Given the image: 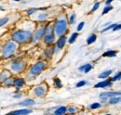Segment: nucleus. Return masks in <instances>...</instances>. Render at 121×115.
<instances>
[{
	"label": "nucleus",
	"instance_id": "nucleus-8",
	"mask_svg": "<svg viewBox=\"0 0 121 115\" xmlns=\"http://www.w3.org/2000/svg\"><path fill=\"white\" fill-rule=\"evenodd\" d=\"M121 96V92L119 91H111V92H104L100 95V99H101V101L102 102H106L109 99L111 98H114V97H119Z\"/></svg>",
	"mask_w": 121,
	"mask_h": 115
},
{
	"label": "nucleus",
	"instance_id": "nucleus-42",
	"mask_svg": "<svg viewBox=\"0 0 121 115\" xmlns=\"http://www.w3.org/2000/svg\"><path fill=\"white\" fill-rule=\"evenodd\" d=\"M105 115H110V114H105Z\"/></svg>",
	"mask_w": 121,
	"mask_h": 115
},
{
	"label": "nucleus",
	"instance_id": "nucleus-22",
	"mask_svg": "<svg viewBox=\"0 0 121 115\" xmlns=\"http://www.w3.org/2000/svg\"><path fill=\"white\" fill-rule=\"evenodd\" d=\"M9 21V17H4V18H1L0 19V28L5 26L6 24H8Z\"/></svg>",
	"mask_w": 121,
	"mask_h": 115
},
{
	"label": "nucleus",
	"instance_id": "nucleus-26",
	"mask_svg": "<svg viewBox=\"0 0 121 115\" xmlns=\"http://www.w3.org/2000/svg\"><path fill=\"white\" fill-rule=\"evenodd\" d=\"M37 10H38V8H28L26 10V14L28 15V16H31V15L35 14Z\"/></svg>",
	"mask_w": 121,
	"mask_h": 115
},
{
	"label": "nucleus",
	"instance_id": "nucleus-41",
	"mask_svg": "<svg viewBox=\"0 0 121 115\" xmlns=\"http://www.w3.org/2000/svg\"><path fill=\"white\" fill-rule=\"evenodd\" d=\"M0 10H2V11H4V10H5V8H3L2 6H0Z\"/></svg>",
	"mask_w": 121,
	"mask_h": 115
},
{
	"label": "nucleus",
	"instance_id": "nucleus-14",
	"mask_svg": "<svg viewBox=\"0 0 121 115\" xmlns=\"http://www.w3.org/2000/svg\"><path fill=\"white\" fill-rule=\"evenodd\" d=\"M25 85V80L23 78L18 77V78H14V84L13 86H15L16 88H21Z\"/></svg>",
	"mask_w": 121,
	"mask_h": 115
},
{
	"label": "nucleus",
	"instance_id": "nucleus-9",
	"mask_svg": "<svg viewBox=\"0 0 121 115\" xmlns=\"http://www.w3.org/2000/svg\"><path fill=\"white\" fill-rule=\"evenodd\" d=\"M32 112H33V111L29 110V109H21V110L11 111L5 115H29Z\"/></svg>",
	"mask_w": 121,
	"mask_h": 115
},
{
	"label": "nucleus",
	"instance_id": "nucleus-33",
	"mask_svg": "<svg viewBox=\"0 0 121 115\" xmlns=\"http://www.w3.org/2000/svg\"><path fill=\"white\" fill-rule=\"evenodd\" d=\"M67 112L70 114H74L76 112V109L75 107H69V108H67Z\"/></svg>",
	"mask_w": 121,
	"mask_h": 115
},
{
	"label": "nucleus",
	"instance_id": "nucleus-13",
	"mask_svg": "<svg viewBox=\"0 0 121 115\" xmlns=\"http://www.w3.org/2000/svg\"><path fill=\"white\" fill-rule=\"evenodd\" d=\"M35 104V101L34 100V99H24L23 101H22V102L19 103L20 106L24 107L25 109H26L27 107H32V106H34Z\"/></svg>",
	"mask_w": 121,
	"mask_h": 115
},
{
	"label": "nucleus",
	"instance_id": "nucleus-10",
	"mask_svg": "<svg viewBox=\"0 0 121 115\" xmlns=\"http://www.w3.org/2000/svg\"><path fill=\"white\" fill-rule=\"evenodd\" d=\"M55 33H54V32H51V33H47L45 34V36H44V43L46 45H52V44L54 43V41H55Z\"/></svg>",
	"mask_w": 121,
	"mask_h": 115
},
{
	"label": "nucleus",
	"instance_id": "nucleus-30",
	"mask_svg": "<svg viewBox=\"0 0 121 115\" xmlns=\"http://www.w3.org/2000/svg\"><path fill=\"white\" fill-rule=\"evenodd\" d=\"M120 79H121V72H119L118 73H117L112 79H110V80H111V82H116V81H118Z\"/></svg>",
	"mask_w": 121,
	"mask_h": 115
},
{
	"label": "nucleus",
	"instance_id": "nucleus-36",
	"mask_svg": "<svg viewBox=\"0 0 121 115\" xmlns=\"http://www.w3.org/2000/svg\"><path fill=\"white\" fill-rule=\"evenodd\" d=\"M88 83L86 82V81H80V82H78L77 84H76V87L77 88H79V87H82V86H86Z\"/></svg>",
	"mask_w": 121,
	"mask_h": 115
},
{
	"label": "nucleus",
	"instance_id": "nucleus-27",
	"mask_svg": "<svg viewBox=\"0 0 121 115\" xmlns=\"http://www.w3.org/2000/svg\"><path fill=\"white\" fill-rule=\"evenodd\" d=\"M76 15L75 13H73V14L70 16V18H69L68 23L69 24H75L76 23Z\"/></svg>",
	"mask_w": 121,
	"mask_h": 115
},
{
	"label": "nucleus",
	"instance_id": "nucleus-4",
	"mask_svg": "<svg viewBox=\"0 0 121 115\" xmlns=\"http://www.w3.org/2000/svg\"><path fill=\"white\" fill-rule=\"evenodd\" d=\"M46 67H47V62L44 60H40V61L35 63L34 65H32V67L29 70V74L33 77L37 76L38 74H40L45 70Z\"/></svg>",
	"mask_w": 121,
	"mask_h": 115
},
{
	"label": "nucleus",
	"instance_id": "nucleus-35",
	"mask_svg": "<svg viewBox=\"0 0 121 115\" xmlns=\"http://www.w3.org/2000/svg\"><path fill=\"white\" fill-rule=\"evenodd\" d=\"M116 25H117V24H111V25L107 26L106 28H104V30H102L101 33H104V32H107V31H109V30H111V29H114V27H115Z\"/></svg>",
	"mask_w": 121,
	"mask_h": 115
},
{
	"label": "nucleus",
	"instance_id": "nucleus-5",
	"mask_svg": "<svg viewBox=\"0 0 121 115\" xmlns=\"http://www.w3.org/2000/svg\"><path fill=\"white\" fill-rule=\"evenodd\" d=\"M26 68V62L22 59H17L10 63L9 65V70L11 72L16 73H21Z\"/></svg>",
	"mask_w": 121,
	"mask_h": 115
},
{
	"label": "nucleus",
	"instance_id": "nucleus-29",
	"mask_svg": "<svg viewBox=\"0 0 121 115\" xmlns=\"http://www.w3.org/2000/svg\"><path fill=\"white\" fill-rule=\"evenodd\" d=\"M101 107H102L101 103H98V102L92 103L91 106H90V108H91V110H96V109H99V108H101Z\"/></svg>",
	"mask_w": 121,
	"mask_h": 115
},
{
	"label": "nucleus",
	"instance_id": "nucleus-11",
	"mask_svg": "<svg viewBox=\"0 0 121 115\" xmlns=\"http://www.w3.org/2000/svg\"><path fill=\"white\" fill-rule=\"evenodd\" d=\"M66 42H67V37H66L65 35H63V36H61V37H59L58 41L56 42V47H55V49H56V48L59 49V50L62 49V48L65 46Z\"/></svg>",
	"mask_w": 121,
	"mask_h": 115
},
{
	"label": "nucleus",
	"instance_id": "nucleus-7",
	"mask_svg": "<svg viewBox=\"0 0 121 115\" xmlns=\"http://www.w3.org/2000/svg\"><path fill=\"white\" fill-rule=\"evenodd\" d=\"M48 92V86L45 84H42L40 86H37L34 89V94L38 98H43L47 95Z\"/></svg>",
	"mask_w": 121,
	"mask_h": 115
},
{
	"label": "nucleus",
	"instance_id": "nucleus-23",
	"mask_svg": "<svg viewBox=\"0 0 121 115\" xmlns=\"http://www.w3.org/2000/svg\"><path fill=\"white\" fill-rule=\"evenodd\" d=\"M112 73V70H109V71H105V72H102L98 77L100 78V79H106L110 74Z\"/></svg>",
	"mask_w": 121,
	"mask_h": 115
},
{
	"label": "nucleus",
	"instance_id": "nucleus-21",
	"mask_svg": "<svg viewBox=\"0 0 121 115\" xmlns=\"http://www.w3.org/2000/svg\"><path fill=\"white\" fill-rule=\"evenodd\" d=\"M121 102V96L119 97H114V98H111V99H109V103L110 104H117V103H119Z\"/></svg>",
	"mask_w": 121,
	"mask_h": 115
},
{
	"label": "nucleus",
	"instance_id": "nucleus-39",
	"mask_svg": "<svg viewBox=\"0 0 121 115\" xmlns=\"http://www.w3.org/2000/svg\"><path fill=\"white\" fill-rule=\"evenodd\" d=\"M121 29V24H117L115 27H114V29H113V31H118V30H120Z\"/></svg>",
	"mask_w": 121,
	"mask_h": 115
},
{
	"label": "nucleus",
	"instance_id": "nucleus-40",
	"mask_svg": "<svg viewBox=\"0 0 121 115\" xmlns=\"http://www.w3.org/2000/svg\"><path fill=\"white\" fill-rule=\"evenodd\" d=\"M111 3H112V0H108V1H106V2H105V4L107 5V6H109Z\"/></svg>",
	"mask_w": 121,
	"mask_h": 115
},
{
	"label": "nucleus",
	"instance_id": "nucleus-18",
	"mask_svg": "<svg viewBox=\"0 0 121 115\" xmlns=\"http://www.w3.org/2000/svg\"><path fill=\"white\" fill-rule=\"evenodd\" d=\"M13 84H14V78L10 76L2 84V86L5 87H11V86H13Z\"/></svg>",
	"mask_w": 121,
	"mask_h": 115
},
{
	"label": "nucleus",
	"instance_id": "nucleus-2",
	"mask_svg": "<svg viewBox=\"0 0 121 115\" xmlns=\"http://www.w3.org/2000/svg\"><path fill=\"white\" fill-rule=\"evenodd\" d=\"M17 49H18V45L10 40V41L4 43L0 49V53L4 58L8 59V58H11L14 57V54L17 51Z\"/></svg>",
	"mask_w": 121,
	"mask_h": 115
},
{
	"label": "nucleus",
	"instance_id": "nucleus-31",
	"mask_svg": "<svg viewBox=\"0 0 121 115\" xmlns=\"http://www.w3.org/2000/svg\"><path fill=\"white\" fill-rule=\"evenodd\" d=\"M112 9H113V7H112V6H106V7H104V10H103L102 14L103 15L106 14V13H108L109 11H111Z\"/></svg>",
	"mask_w": 121,
	"mask_h": 115
},
{
	"label": "nucleus",
	"instance_id": "nucleus-28",
	"mask_svg": "<svg viewBox=\"0 0 121 115\" xmlns=\"http://www.w3.org/2000/svg\"><path fill=\"white\" fill-rule=\"evenodd\" d=\"M47 18H48V14L47 13H40V14H38V21H44L47 20Z\"/></svg>",
	"mask_w": 121,
	"mask_h": 115
},
{
	"label": "nucleus",
	"instance_id": "nucleus-37",
	"mask_svg": "<svg viewBox=\"0 0 121 115\" xmlns=\"http://www.w3.org/2000/svg\"><path fill=\"white\" fill-rule=\"evenodd\" d=\"M84 25H85V22H84V21H81V22H80V23L77 25V28H76V30H77L78 32H80V31L83 29Z\"/></svg>",
	"mask_w": 121,
	"mask_h": 115
},
{
	"label": "nucleus",
	"instance_id": "nucleus-15",
	"mask_svg": "<svg viewBox=\"0 0 121 115\" xmlns=\"http://www.w3.org/2000/svg\"><path fill=\"white\" fill-rule=\"evenodd\" d=\"M9 77H10V72L9 71H3L2 72H0V84H3Z\"/></svg>",
	"mask_w": 121,
	"mask_h": 115
},
{
	"label": "nucleus",
	"instance_id": "nucleus-24",
	"mask_svg": "<svg viewBox=\"0 0 121 115\" xmlns=\"http://www.w3.org/2000/svg\"><path fill=\"white\" fill-rule=\"evenodd\" d=\"M77 36H78V33H72V35L70 36V38L68 39V42L69 44H74L76 42V38H77Z\"/></svg>",
	"mask_w": 121,
	"mask_h": 115
},
{
	"label": "nucleus",
	"instance_id": "nucleus-16",
	"mask_svg": "<svg viewBox=\"0 0 121 115\" xmlns=\"http://www.w3.org/2000/svg\"><path fill=\"white\" fill-rule=\"evenodd\" d=\"M54 52H55V48L53 46H50V47L47 48L45 51H44V56L47 58H50L52 57V55L54 54Z\"/></svg>",
	"mask_w": 121,
	"mask_h": 115
},
{
	"label": "nucleus",
	"instance_id": "nucleus-1",
	"mask_svg": "<svg viewBox=\"0 0 121 115\" xmlns=\"http://www.w3.org/2000/svg\"><path fill=\"white\" fill-rule=\"evenodd\" d=\"M10 38H11V41H13L17 45H25V44L32 43L33 33L30 30L18 29L11 33Z\"/></svg>",
	"mask_w": 121,
	"mask_h": 115
},
{
	"label": "nucleus",
	"instance_id": "nucleus-3",
	"mask_svg": "<svg viewBox=\"0 0 121 115\" xmlns=\"http://www.w3.org/2000/svg\"><path fill=\"white\" fill-rule=\"evenodd\" d=\"M53 30H54V33L55 36H59L61 37L63 35H65V33L68 31V22L65 19H60L57 20L53 25Z\"/></svg>",
	"mask_w": 121,
	"mask_h": 115
},
{
	"label": "nucleus",
	"instance_id": "nucleus-25",
	"mask_svg": "<svg viewBox=\"0 0 121 115\" xmlns=\"http://www.w3.org/2000/svg\"><path fill=\"white\" fill-rule=\"evenodd\" d=\"M54 86L57 88H61L62 87V83L60 78H54Z\"/></svg>",
	"mask_w": 121,
	"mask_h": 115
},
{
	"label": "nucleus",
	"instance_id": "nucleus-20",
	"mask_svg": "<svg viewBox=\"0 0 121 115\" xmlns=\"http://www.w3.org/2000/svg\"><path fill=\"white\" fill-rule=\"evenodd\" d=\"M117 56V51L116 50H108L104 52L103 54V57H110V58H113V57H116Z\"/></svg>",
	"mask_w": 121,
	"mask_h": 115
},
{
	"label": "nucleus",
	"instance_id": "nucleus-17",
	"mask_svg": "<svg viewBox=\"0 0 121 115\" xmlns=\"http://www.w3.org/2000/svg\"><path fill=\"white\" fill-rule=\"evenodd\" d=\"M66 112H67V108L64 106H61V107H59L56 109L53 115H64Z\"/></svg>",
	"mask_w": 121,
	"mask_h": 115
},
{
	"label": "nucleus",
	"instance_id": "nucleus-32",
	"mask_svg": "<svg viewBox=\"0 0 121 115\" xmlns=\"http://www.w3.org/2000/svg\"><path fill=\"white\" fill-rule=\"evenodd\" d=\"M91 69H92V65L91 64H85V70H84V72L85 73H88V72H90L91 71Z\"/></svg>",
	"mask_w": 121,
	"mask_h": 115
},
{
	"label": "nucleus",
	"instance_id": "nucleus-12",
	"mask_svg": "<svg viewBox=\"0 0 121 115\" xmlns=\"http://www.w3.org/2000/svg\"><path fill=\"white\" fill-rule=\"evenodd\" d=\"M112 86V82L110 79H107L105 81H101L99 82L98 84H96L94 87L95 88H105V87H108V86Z\"/></svg>",
	"mask_w": 121,
	"mask_h": 115
},
{
	"label": "nucleus",
	"instance_id": "nucleus-6",
	"mask_svg": "<svg viewBox=\"0 0 121 115\" xmlns=\"http://www.w3.org/2000/svg\"><path fill=\"white\" fill-rule=\"evenodd\" d=\"M46 29H47V25L46 26H41V27H39L38 29H36L35 33L33 34L32 42H37L41 38H43L46 34Z\"/></svg>",
	"mask_w": 121,
	"mask_h": 115
},
{
	"label": "nucleus",
	"instance_id": "nucleus-19",
	"mask_svg": "<svg viewBox=\"0 0 121 115\" xmlns=\"http://www.w3.org/2000/svg\"><path fill=\"white\" fill-rule=\"evenodd\" d=\"M96 39H97V35L95 33H91V35L87 38V44L88 45H91V44H93L96 41Z\"/></svg>",
	"mask_w": 121,
	"mask_h": 115
},
{
	"label": "nucleus",
	"instance_id": "nucleus-34",
	"mask_svg": "<svg viewBox=\"0 0 121 115\" xmlns=\"http://www.w3.org/2000/svg\"><path fill=\"white\" fill-rule=\"evenodd\" d=\"M99 7H100V2H96V3L94 4V6L92 7L91 12H94V11H96V10L99 8Z\"/></svg>",
	"mask_w": 121,
	"mask_h": 115
},
{
	"label": "nucleus",
	"instance_id": "nucleus-38",
	"mask_svg": "<svg viewBox=\"0 0 121 115\" xmlns=\"http://www.w3.org/2000/svg\"><path fill=\"white\" fill-rule=\"evenodd\" d=\"M22 97V93H16L15 95L13 96V99H21Z\"/></svg>",
	"mask_w": 121,
	"mask_h": 115
}]
</instances>
